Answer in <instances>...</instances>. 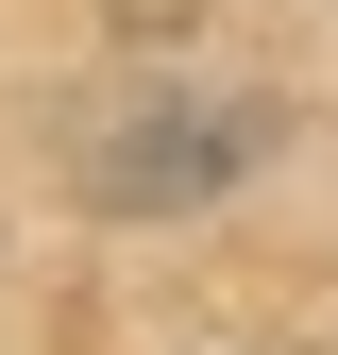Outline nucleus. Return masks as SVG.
Segmentation results:
<instances>
[{
    "mask_svg": "<svg viewBox=\"0 0 338 355\" xmlns=\"http://www.w3.org/2000/svg\"><path fill=\"white\" fill-rule=\"evenodd\" d=\"M169 17H186V0H118V34H169Z\"/></svg>",
    "mask_w": 338,
    "mask_h": 355,
    "instance_id": "nucleus-1",
    "label": "nucleus"
}]
</instances>
